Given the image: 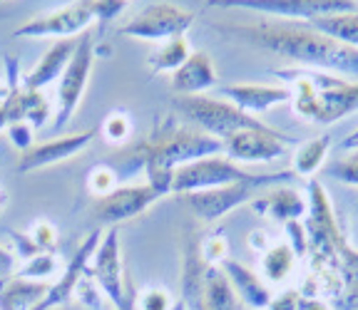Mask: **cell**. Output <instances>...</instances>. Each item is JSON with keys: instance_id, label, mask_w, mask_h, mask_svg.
I'll list each match as a JSON object with an SVG mask.
<instances>
[{"instance_id": "obj_24", "label": "cell", "mask_w": 358, "mask_h": 310, "mask_svg": "<svg viewBox=\"0 0 358 310\" xmlns=\"http://www.w3.org/2000/svg\"><path fill=\"white\" fill-rule=\"evenodd\" d=\"M306 25H311L313 30H319V33L329 35V38H334V40H338V43L358 50V10L319 17V20L306 22Z\"/></svg>"}, {"instance_id": "obj_28", "label": "cell", "mask_w": 358, "mask_h": 310, "mask_svg": "<svg viewBox=\"0 0 358 310\" xmlns=\"http://www.w3.org/2000/svg\"><path fill=\"white\" fill-rule=\"evenodd\" d=\"M120 172H117V166H112V164H95L92 169L87 172V191L95 199H105V196L115 194L120 189Z\"/></svg>"}, {"instance_id": "obj_31", "label": "cell", "mask_w": 358, "mask_h": 310, "mask_svg": "<svg viewBox=\"0 0 358 310\" xmlns=\"http://www.w3.org/2000/svg\"><path fill=\"white\" fill-rule=\"evenodd\" d=\"M201 256L209 266H222L224 260L229 258V244H227V236L224 233H212L201 241Z\"/></svg>"}, {"instance_id": "obj_33", "label": "cell", "mask_w": 358, "mask_h": 310, "mask_svg": "<svg viewBox=\"0 0 358 310\" xmlns=\"http://www.w3.org/2000/svg\"><path fill=\"white\" fill-rule=\"evenodd\" d=\"M28 236L35 241V246H38L43 253H52V251L57 249V228L52 226L50 221H45V219H38V221L30 226Z\"/></svg>"}, {"instance_id": "obj_34", "label": "cell", "mask_w": 358, "mask_h": 310, "mask_svg": "<svg viewBox=\"0 0 358 310\" xmlns=\"http://www.w3.org/2000/svg\"><path fill=\"white\" fill-rule=\"evenodd\" d=\"M284 231H286V236H289L286 244L294 249V253H296L299 258L306 256L308 253V228H306V223L289 221V223H284Z\"/></svg>"}, {"instance_id": "obj_7", "label": "cell", "mask_w": 358, "mask_h": 310, "mask_svg": "<svg viewBox=\"0 0 358 310\" xmlns=\"http://www.w3.org/2000/svg\"><path fill=\"white\" fill-rule=\"evenodd\" d=\"M92 62H95V45H92V38L85 33L78 43L75 57L70 60L65 75L60 78V84H57V115L55 124H52L55 129L65 127L78 110L85 89H87L90 75H92Z\"/></svg>"}, {"instance_id": "obj_41", "label": "cell", "mask_w": 358, "mask_h": 310, "mask_svg": "<svg viewBox=\"0 0 358 310\" xmlns=\"http://www.w3.org/2000/svg\"><path fill=\"white\" fill-rule=\"evenodd\" d=\"M303 310H331L326 303H321V300H316V298H306L303 300Z\"/></svg>"}, {"instance_id": "obj_39", "label": "cell", "mask_w": 358, "mask_h": 310, "mask_svg": "<svg viewBox=\"0 0 358 310\" xmlns=\"http://www.w3.org/2000/svg\"><path fill=\"white\" fill-rule=\"evenodd\" d=\"M303 300H306V295L301 290H286L279 298L271 300L268 310H303Z\"/></svg>"}, {"instance_id": "obj_40", "label": "cell", "mask_w": 358, "mask_h": 310, "mask_svg": "<svg viewBox=\"0 0 358 310\" xmlns=\"http://www.w3.org/2000/svg\"><path fill=\"white\" fill-rule=\"evenodd\" d=\"M249 246L264 256L274 244H268V241H266V231H252V233H249Z\"/></svg>"}, {"instance_id": "obj_9", "label": "cell", "mask_w": 358, "mask_h": 310, "mask_svg": "<svg viewBox=\"0 0 358 310\" xmlns=\"http://www.w3.org/2000/svg\"><path fill=\"white\" fill-rule=\"evenodd\" d=\"M224 8H239V10H252L259 15L284 17L286 22H313L319 17L358 10V3H348V0H326V3L321 0H279V3H231Z\"/></svg>"}, {"instance_id": "obj_21", "label": "cell", "mask_w": 358, "mask_h": 310, "mask_svg": "<svg viewBox=\"0 0 358 310\" xmlns=\"http://www.w3.org/2000/svg\"><path fill=\"white\" fill-rule=\"evenodd\" d=\"M222 268H224V273L229 276L236 295H239L244 303H249L252 308H259V310L271 305L274 295L266 288V283L259 278V273H254L252 268H246L244 263H239V260H234V258L224 260Z\"/></svg>"}, {"instance_id": "obj_13", "label": "cell", "mask_w": 358, "mask_h": 310, "mask_svg": "<svg viewBox=\"0 0 358 310\" xmlns=\"http://www.w3.org/2000/svg\"><path fill=\"white\" fill-rule=\"evenodd\" d=\"M100 244H102L100 231H92L87 238H85L83 246L78 249V253H75L73 260L67 263L65 273H62V276L57 278L55 283H52L50 290H48V295H45V300L35 310L60 308V305H67L70 300L75 298V295H78L80 281H83L85 271H87L90 263H92V256H95V251H97V246H100Z\"/></svg>"}, {"instance_id": "obj_4", "label": "cell", "mask_w": 358, "mask_h": 310, "mask_svg": "<svg viewBox=\"0 0 358 310\" xmlns=\"http://www.w3.org/2000/svg\"><path fill=\"white\" fill-rule=\"evenodd\" d=\"M172 105L187 122L199 127L201 132L222 139V142H227L231 134L241 132V129L266 127L257 117L246 115L236 105H231L229 100H217V97H207V94H194V97H177L174 94Z\"/></svg>"}, {"instance_id": "obj_42", "label": "cell", "mask_w": 358, "mask_h": 310, "mask_svg": "<svg viewBox=\"0 0 358 310\" xmlns=\"http://www.w3.org/2000/svg\"><path fill=\"white\" fill-rule=\"evenodd\" d=\"M172 310H189V308H187V303H185V300H177V303H174V308Z\"/></svg>"}, {"instance_id": "obj_8", "label": "cell", "mask_w": 358, "mask_h": 310, "mask_svg": "<svg viewBox=\"0 0 358 310\" xmlns=\"http://www.w3.org/2000/svg\"><path fill=\"white\" fill-rule=\"evenodd\" d=\"M90 271L95 276L105 298L115 305V310H132V303L124 295V286H122V256H120L117 226H110L105 236H102V244L97 246L95 256H92Z\"/></svg>"}, {"instance_id": "obj_1", "label": "cell", "mask_w": 358, "mask_h": 310, "mask_svg": "<svg viewBox=\"0 0 358 310\" xmlns=\"http://www.w3.org/2000/svg\"><path fill=\"white\" fill-rule=\"evenodd\" d=\"M239 38L246 43L264 47L268 52L294 60L308 70H321L331 75H346L358 78V50L329 35L313 30L306 22H281V20H262L252 25L234 28Z\"/></svg>"}, {"instance_id": "obj_18", "label": "cell", "mask_w": 358, "mask_h": 310, "mask_svg": "<svg viewBox=\"0 0 358 310\" xmlns=\"http://www.w3.org/2000/svg\"><path fill=\"white\" fill-rule=\"evenodd\" d=\"M48 117H50V105L43 92L22 87L3 100V129L20 122L30 124V127H43Z\"/></svg>"}, {"instance_id": "obj_14", "label": "cell", "mask_w": 358, "mask_h": 310, "mask_svg": "<svg viewBox=\"0 0 358 310\" xmlns=\"http://www.w3.org/2000/svg\"><path fill=\"white\" fill-rule=\"evenodd\" d=\"M100 129H85L78 134H67V137L48 139V142H40L33 145L28 152H22L20 159H17V172H35V169H43V166H52L57 161L73 159L75 154H80L83 149H87L90 142L95 139V134Z\"/></svg>"}, {"instance_id": "obj_27", "label": "cell", "mask_w": 358, "mask_h": 310, "mask_svg": "<svg viewBox=\"0 0 358 310\" xmlns=\"http://www.w3.org/2000/svg\"><path fill=\"white\" fill-rule=\"evenodd\" d=\"M299 256L294 253L289 244H274L266 253L262 256V276L271 283H281L289 278V273L294 271Z\"/></svg>"}, {"instance_id": "obj_17", "label": "cell", "mask_w": 358, "mask_h": 310, "mask_svg": "<svg viewBox=\"0 0 358 310\" xmlns=\"http://www.w3.org/2000/svg\"><path fill=\"white\" fill-rule=\"evenodd\" d=\"M217 87V73L214 62L207 52H192V57L172 73V89L177 97H194L204 94L207 89Z\"/></svg>"}, {"instance_id": "obj_20", "label": "cell", "mask_w": 358, "mask_h": 310, "mask_svg": "<svg viewBox=\"0 0 358 310\" xmlns=\"http://www.w3.org/2000/svg\"><path fill=\"white\" fill-rule=\"evenodd\" d=\"M252 209L266 219H274L279 223H289V221H299L306 214L308 201L299 194L296 189L279 186V189H271L262 199L252 201Z\"/></svg>"}, {"instance_id": "obj_11", "label": "cell", "mask_w": 358, "mask_h": 310, "mask_svg": "<svg viewBox=\"0 0 358 310\" xmlns=\"http://www.w3.org/2000/svg\"><path fill=\"white\" fill-rule=\"evenodd\" d=\"M262 189L259 184H229V186L219 189H207V191H192L185 194L182 199L187 201V206L192 209L196 219L201 221H219L227 214H231L239 206L249 204L254 199V191Z\"/></svg>"}, {"instance_id": "obj_6", "label": "cell", "mask_w": 358, "mask_h": 310, "mask_svg": "<svg viewBox=\"0 0 358 310\" xmlns=\"http://www.w3.org/2000/svg\"><path fill=\"white\" fill-rule=\"evenodd\" d=\"M95 20V8L92 0H78L70 6L55 8L50 13L30 17L28 22H22L20 28L13 30L15 38H57V40H70L75 35L85 33Z\"/></svg>"}, {"instance_id": "obj_22", "label": "cell", "mask_w": 358, "mask_h": 310, "mask_svg": "<svg viewBox=\"0 0 358 310\" xmlns=\"http://www.w3.org/2000/svg\"><path fill=\"white\" fill-rule=\"evenodd\" d=\"M52 283L45 281H28V278L13 276L3 286L0 295V310H35L45 300Z\"/></svg>"}, {"instance_id": "obj_19", "label": "cell", "mask_w": 358, "mask_h": 310, "mask_svg": "<svg viewBox=\"0 0 358 310\" xmlns=\"http://www.w3.org/2000/svg\"><path fill=\"white\" fill-rule=\"evenodd\" d=\"M80 40H57L50 50L45 52L43 60L30 70L25 78H22V87L25 89H35V92H43L45 84H50L52 80L62 78L70 65V60L75 57V50H78Z\"/></svg>"}, {"instance_id": "obj_36", "label": "cell", "mask_w": 358, "mask_h": 310, "mask_svg": "<svg viewBox=\"0 0 358 310\" xmlns=\"http://www.w3.org/2000/svg\"><path fill=\"white\" fill-rule=\"evenodd\" d=\"M6 134L10 137L13 145L20 149V154H22V152H28L30 147H33V127H30V124H25V122L10 124V127H6Z\"/></svg>"}, {"instance_id": "obj_3", "label": "cell", "mask_w": 358, "mask_h": 310, "mask_svg": "<svg viewBox=\"0 0 358 310\" xmlns=\"http://www.w3.org/2000/svg\"><path fill=\"white\" fill-rule=\"evenodd\" d=\"M296 177L294 169L276 174H252L244 172L234 159L224 154L207 156V159L192 161V164L179 166L172 179V191L179 196L192 194V191H207V189L229 186V184H259V186H271V184L291 182Z\"/></svg>"}, {"instance_id": "obj_16", "label": "cell", "mask_w": 358, "mask_h": 310, "mask_svg": "<svg viewBox=\"0 0 358 310\" xmlns=\"http://www.w3.org/2000/svg\"><path fill=\"white\" fill-rule=\"evenodd\" d=\"M209 263L201 256V241L194 231H187L185 263H182V300L189 310H204V286Z\"/></svg>"}, {"instance_id": "obj_30", "label": "cell", "mask_w": 358, "mask_h": 310, "mask_svg": "<svg viewBox=\"0 0 358 310\" xmlns=\"http://www.w3.org/2000/svg\"><path fill=\"white\" fill-rule=\"evenodd\" d=\"M57 273V260L52 253H38L35 258L25 260V266L17 268V278H28V281H50Z\"/></svg>"}, {"instance_id": "obj_25", "label": "cell", "mask_w": 358, "mask_h": 310, "mask_svg": "<svg viewBox=\"0 0 358 310\" xmlns=\"http://www.w3.org/2000/svg\"><path fill=\"white\" fill-rule=\"evenodd\" d=\"M331 149V137L321 134L316 139H308L306 145L299 147L296 156H294V174L296 177H313L324 166L326 156Z\"/></svg>"}, {"instance_id": "obj_43", "label": "cell", "mask_w": 358, "mask_h": 310, "mask_svg": "<svg viewBox=\"0 0 358 310\" xmlns=\"http://www.w3.org/2000/svg\"><path fill=\"white\" fill-rule=\"evenodd\" d=\"M356 156H358V149H356Z\"/></svg>"}, {"instance_id": "obj_38", "label": "cell", "mask_w": 358, "mask_h": 310, "mask_svg": "<svg viewBox=\"0 0 358 310\" xmlns=\"http://www.w3.org/2000/svg\"><path fill=\"white\" fill-rule=\"evenodd\" d=\"M20 87V65L13 55H6V87H3V100L15 94Z\"/></svg>"}, {"instance_id": "obj_5", "label": "cell", "mask_w": 358, "mask_h": 310, "mask_svg": "<svg viewBox=\"0 0 358 310\" xmlns=\"http://www.w3.org/2000/svg\"><path fill=\"white\" fill-rule=\"evenodd\" d=\"M192 22H194V15L185 8L172 6V3H150L132 20L120 25L117 33L134 40L167 43L172 38H182Z\"/></svg>"}, {"instance_id": "obj_10", "label": "cell", "mask_w": 358, "mask_h": 310, "mask_svg": "<svg viewBox=\"0 0 358 310\" xmlns=\"http://www.w3.org/2000/svg\"><path fill=\"white\" fill-rule=\"evenodd\" d=\"M294 139L271 127L241 129L224 142V154L234 161H274L286 154V145Z\"/></svg>"}, {"instance_id": "obj_12", "label": "cell", "mask_w": 358, "mask_h": 310, "mask_svg": "<svg viewBox=\"0 0 358 310\" xmlns=\"http://www.w3.org/2000/svg\"><path fill=\"white\" fill-rule=\"evenodd\" d=\"M159 196L162 194H159L152 184L120 186L115 194L95 201V216L100 219L102 223H107V226H117V223L129 221V219L145 214Z\"/></svg>"}, {"instance_id": "obj_37", "label": "cell", "mask_w": 358, "mask_h": 310, "mask_svg": "<svg viewBox=\"0 0 358 310\" xmlns=\"http://www.w3.org/2000/svg\"><path fill=\"white\" fill-rule=\"evenodd\" d=\"M92 8H95V20H100V25H107L112 22L120 13L127 8V3H110V0H92Z\"/></svg>"}, {"instance_id": "obj_26", "label": "cell", "mask_w": 358, "mask_h": 310, "mask_svg": "<svg viewBox=\"0 0 358 310\" xmlns=\"http://www.w3.org/2000/svg\"><path fill=\"white\" fill-rule=\"evenodd\" d=\"M189 57H192V50L185 35H182V38H172L159 45V50L150 57L152 73H177Z\"/></svg>"}, {"instance_id": "obj_23", "label": "cell", "mask_w": 358, "mask_h": 310, "mask_svg": "<svg viewBox=\"0 0 358 310\" xmlns=\"http://www.w3.org/2000/svg\"><path fill=\"white\" fill-rule=\"evenodd\" d=\"M204 310H239V295L222 266H209L204 286Z\"/></svg>"}, {"instance_id": "obj_35", "label": "cell", "mask_w": 358, "mask_h": 310, "mask_svg": "<svg viewBox=\"0 0 358 310\" xmlns=\"http://www.w3.org/2000/svg\"><path fill=\"white\" fill-rule=\"evenodd\" d=\"M329 174L338 179V182L348 184V186H358V156L351 154L348 159H341V161H336V164H331Z\"/></svg>"}, {"instance_id": "obj_32", "label": "cell", "mask_w": 358, "mask_h": 310, "mask_svg": "<svg viewBox=\"0 0 358 310\" xmlns=\"http://www.w3.org/2000/svg\"><path fill=\"white\" fill-rule=\"evenodd\" d=\"M177 300H172L167 288H159V286H150L140 293L137 298V308L140 310H172Z\"/></svg>"}, {"instance_id": "obj_2", "label": "cell", "mask_w": 358, "mask_h": 310, "mask_svg": "<svg viewBox=\"0 0 358 310\" xmlns=\"http://www.w3.org/2000/svg\"><path fill=\"white\" fill-rule=\"evenodd\" d=\"M274 75L286 80V87L294 92V112L306 122L334 124L358 110V82L308 67L274 70Z\"/></svg>"}, {"instance_id": "obj_15", "label": "cell", "mask_w": 358, "mask_h": 310, "mask_svg": "<svg viewBox=\"0 0 358 310\" xmlns=\"http://www.w3.org/2000/svg\"><path fill=\"white\" fill-rule=\"evenodd\" d=\"M219 94L252 117L264 115L271 107L294 100V92L286 84H254V82L224 84V87H219Z\"/></svg>"}, {"instance_id": "obj_29", "label": "cell", "mask_w": 358, "mask_h": 310, "mask_svg": "<svg viewBox=\"0 0 358 310\" xmlns=\"http://www.w3.org/2000/svg\"><path fill=\"white\" fill-rule=\"evenodd\" d=\"M132 117L124 110H112L100 124V134L107 145H124L132 137Z\"/></svg>"}]
</instances>
